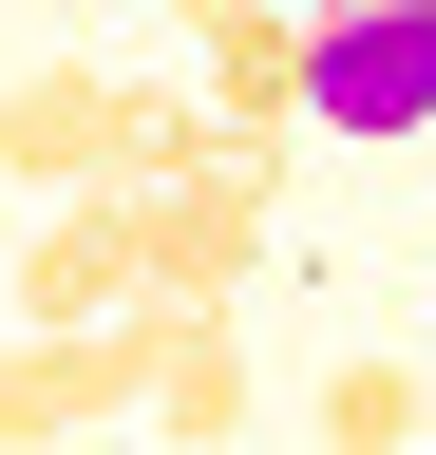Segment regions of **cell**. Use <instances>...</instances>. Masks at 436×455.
Segmentation results:
<instances>
[{"label":"cell","mask_w":436,"mask_h":455,"mask_svg":"<svg viewBox=\"0 0 436 455\" xmlns=\"http://www.w3.org/2000/svg\"><path fill=\"white\" fill-rule=\"evenodd\" d=\"M304 133L342 152L436 133V0H304Z\"/></svg>","instance_id":"1"},{"label":"cell","mask_w":436,"mask_h":455,"mask_svg":"<svg viewBox=\"0 0 436 455\" xmlns=\"http://www.w3.org/2000/svg\"><path fill=\"white\" fill-rule=\"evenodd\" d=\"M133 114H152V76H115V57L0 76V190H133Z\"/></svg>","instance_id":"2"},{"label":"cell","mask_w":436,"mask_h":455,"mask_svg":"<svg viewBox=\"0 0 436 455\" xmlns=\"http://www.w3.org/2000/svg\"><path fill=\"white\" fill-rule=\"evenodd\" d=\"M0 304H20V323H115V304H152V190H58Z\"/></svg>","instance_id":"3"},{"label":"cell","mask_w":436,"mask_h":455,"mask_svg":"<svg viewBox=\"0 0 436 455\" xmlns=\"http://www.w3.org/2000/svg\"><path fill=\"white\" fill-rule=\"evenodd\" d=\"M171 38L228 95V133H304V0H171Z\"/></svg>","instance_id":"4"},{"label":"cell","mask_w":436,"mask_h":455,"mask_svg":"<svg viewBox=\"0 0 436 455\" xmlns=\"http://www.w3.org/2000/svg\"><path fill=\"white\" fill-rule=\"evenodd\" d=\"M247 266H266V190L247 171H171L152 190V304H247Z\"/></svg>","instance_id":"5"},{"label":"cell","mask_w":436,"mask_h":455,"mask_svg":"<svg viewBox=\"0 0 436 455\" xmlns=\"http://www.w3.org/2000/svg\"><path fill=\"white\" fill-rule=\"evenodd\" d=\"M152 436L228 455L247 436V304H171V379H152Z\"/></svg>","instance_id":"6"},{"label":"cell","mask_w":436,"mask_h":455,"mask_svg":"<svg viewBox=\"0 0 436 455\" xmlns=\"http://www.w3.org/2000/svg\"><path fill=\"white\" fill-rule=\"evenodd\" d=\"M322 455H436V361H322Z\"/></svg>","instance_id":"7"},{"label":"cell","mask_w":436,"mask_h":455,"mask_svg":"<svg viewBox=\"0 0 436 455\" xmlns=\"http://www.w3.org/2000/svg\"><path fill=\"white\" fill-rule=\"evenodd\" d=\"M58 20H115V0H58Z\"/></svg>","instance_id":"8"}]
</instances>
